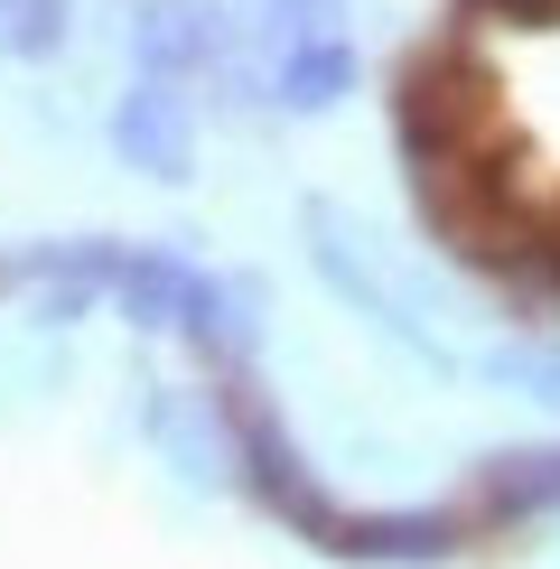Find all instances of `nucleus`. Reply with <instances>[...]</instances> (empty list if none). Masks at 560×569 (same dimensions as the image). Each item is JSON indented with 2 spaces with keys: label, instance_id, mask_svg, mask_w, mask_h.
Here are the masks:
<instances>
[{
  "label": "nucleus",
  "instance_id": "f257e3e1",
  "mask_svg": "<svg viewBox=\"0 0 560 569\" xmlns=\"http://www.w3.org/2000/svg\"><path fill=\"white\" fill-rule=\"evenodd\" d=\"M233 411V439H243V477L252 495H262L271 513H290V523H309V532H337V505L309 486V467L290 458V439H280V420L262 411V401H224Z\"/></svg>",
  "mask_w": 560,
  "mask_h": 569
},
{
  "label": "nucleus",
  "instance_id": "f03ea898",
  "mask_svg": "<svg viewBox=\"0 0 560 569\" xmlns=\"http://www.w3.org/2000/svg\"><path fill=\"white\" fill-rule=\"evenodd\" d=\"M112 140H122L131 169L187 178V159H197V112H187L178 76H140V84L122 93V112H112Z\"/></svg>",
  "mask_w": 560,
  "mask_h": 569
},
{
  "label": "nucleus",
  "instance_id": "7ed1b4c3",
  "mask_svg": "<svg viewBox=\"0 0 560 569\" xmlns=\"http://www.w3.org/2000/svg\"><path fill=\"white\" fill-rule=\"evenodd\" d=\"M140 66L150 76H206V66H224V10L216 0H150L140 10Z\"/></svg>",
  "mask_w": 560,
  "mask_h": 569
},
{
  "label": "nucleus",
  "instance_id": "20e7f679",
  "mask_svg": "<svg viewBox=\"0 0 560 569\" xmlns=\"http://www.w3.org/2000/svg\"><path fill=\"white\" fill-rule=\"evenodd\" d=\"M346 84H356V57H346V38L271 47V103H290V112H327Z\"/></svg>",
  "mask_w": 560,
  "mask_h": 569
},
{
  "label": "nucleus",
  "instance_id": "39448f33",
  "mask_svg": "<svg viewBox=\"0 0 560 569\" xmlns=\"http://www.w3.org/2000/svg\"><path fill=\"white\" fill-rule=\"evenodd\" d=\"M337 541L346 551H373V560H430V551H449V523H439V513H373V523H346L337 513Z\"/></svg>",
  "mask_w": 560,
  "mask_h": 569
},
{
  "label": "nucleus",
  "instance_id": "423d86ee",
  "mask_svg": "<svg viewBox=\"0 0 560 569\" xmlns=\"http://www.w3.org/2000/svg\"><path fill=\"white\" fill-rule=\"evenodd\" d=\"M66 0H0V57H57Z\"/></svg>",
  "mask_w": 560,
  "mask_h": 569
},
{
  "label": "nucleus",
  "instance_id": "0eeeda50",
  "mask_svg": "<svg viewBox=\"0 0 560 569\" xmlns=\"http://www.w3.org/2000/svg\"><path fill=\"white\" fill-rule=\"evenodd\" d=\"M150 430L187 458V477H224V439L206 430V411H187V401H150Z\"/></svg>",
  "mask_w": 560,
  "mask_h": 569
},
{
  "label": "nucleus",
  "instance_id": "6e6552de",
  "mask_svg": "<svg viewBox=\"0 0 560 569\" xmlns=\"http://www.w3.org/2000/svg\"><path fill=\"white\" fill-rule=\"evenodd\" d=\"M486 495H496V513H532V505H560V458H504L496 477H486Z\"/></svg>",
  "mask_w": 560,
  "mask_h": 569
},
{
  "label": "nucleus",
  "instance_id": "1a4fd4ad",
  "mask_svg": "<svg viewBox=\"0 0 560 569\" xmlns=\"http://www.w3.org/2000/svg\"><path fill=\"white\" fill-rule=\"evenodd\" d=\"M346 0H262V47H299V38H337Z\"/></svg>",
  "mask_w": 560,
  "mask_h": 569
}]
</instances>
